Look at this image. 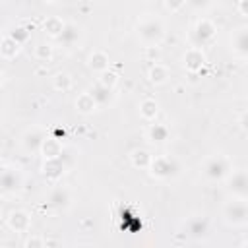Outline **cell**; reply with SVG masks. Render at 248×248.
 <instances>
[{
	"label": "cell",
	"mask_w": 248,
	"mask_h": 248,
	"mask_svg": "<svg viewBox=\"0 0 248 248\" xmlns=\"http://www.w3.org/2000/svg\"><path fill=\"white\" fill-rule=\"evenodd\" d=\"M136 33L145 46H159L165 39V23L155 16H143L136 25Z\"/></svg>",
	"instance_id": "obj_1"
},
{
	"label": "cell",
	"mask_w": 248,
	"mask_h": 248,
	"mask_svg": "<svg viewBox=\"0 0 248 248\" xmlns=\"http://www.w3.org/2000/svg\"><path fill=\"white\" fill-rule=\"evenodd\" d=\"M232 172V163L227 155L223 153H217V155H211L203 161L202 165V174L211 180V182H217V180H225L229 174Z\"/></svg>",
	"instance_id": "obj_2"
},
{
	"label": "cell",
	"mask_w": 248,
	"mask_h": 248,
	"mask_svg": "<svg viewBox=\"0 0 248 248\" xmlns=\"http://www.w3.org/2000/svg\"><path fill=\"white\" fill-rule=\"evenodd\" d=\"M223 219L231 227H244L248 225V203L244 198H234L225 202L223 205Z\"/></svg>",
	"instance_id": "obj_3"
},
{
	"label": "cell",
	"mask_w": 248,
	"mask_h": 248,
	"mask_svg": "<svg viewBox=\"0 0 248 248\" xmlns=\"http://www.w3.org/2000/svg\"><path fill=\"white\" fill-rule=\"evenodd\" d=\"M217 37V27L211 19L207 17H200L194 27H192V33H190V41H192V46H207L215 41Z\"/></svg>",
	"instance_id": "obj_4"
},
{
	"label": "cell",
	"mask_w": 248,
	"mask_h": 248,
	"mask_svg": "<svg viewBox=\"0 0 248 248\" xmlns=\"http://www.w3.org/2000/svg\"><path fill=\"white\" fill-rule=\"evenodd\" d=\"M147 170H149V174L153 178L167 180V178H172V176L178 174L180 165L176 163V159H172L169 155H157V157H153V161H151Z\"/></svg>",
	"instance_id": "obj_5"
},
{
	"label": "cell",
	"mask_w": 248,
	"mask_h": 248,
	"mask_svg": "<svg viewBox=\"0 0 248 248\" xmlns=\"http://www.w3.org/2000/svg\"><path fill=\"white\" fill-rule=\"evenodd\" d=\"M23 186V174L17 167H10L6 165L2 169V174H0V188H2V194H16L19 192Z\"/></svg>",
	"instance_id": "obj_6"
},
{
	"label": "cell",
	"mask_w": 248,
	"mask_h": 248,
	"mask_svg": "<svg viewBox=\"0 0 248 248\" xmlns=\"http://www.w3.org/2000/svg\"><path fill=\"white\" fill-rule=\"evenodd\" d=\"M225 182H227L229 194H232L234 198H244V200H248V170H242V169L232 170V172L225 178Z\"/></svg>",
	"instance_id": "obj_7"
},
{
	"label": "cell",
	"mask_w": 248,
	"mask_h": 248,
	"mask_svg": "<svg viewBox=\"0 0 248 248\" xmlns=\"http://www.w3.org/2000/svg\"><path fill=\"white\" fill-rule=\"evenodd\" d=\"M184 234L194 240H203L209 234V219L205 215H190L184 223Z\"/></svg>",
	"instance_id": "obj_8"
},
{
	"label": "cell",
	"mask_w": 248,
	"mask_h": 248,
	"mask_svg": "<svg viewBox=\"0 0 248 248\" xmlns=\"http://www.w3.org/2000/svg\"><path fill=\"white\" fill-rule=\"evenodd\" d=\"M45 132L41 128H29L21 136V147L25 153H41L43 141H45Z\"/></svg>",
	"instance_id": "obj_9"
},
{
	"label": "cell",
	"mask_w": 248,
	"mask_h": 248,
	"mask_svg": "<svg viewBox=\"0 0 248 248\" xmlns=\"http://www.w3.org/2000/svg\"><path fill=\"white\" fill-rule=\"evenodd\" d=\"M41 172L46 180L50 182H56L62 178V174L66 172V165H64V155L62 157H56V159H45L43 165H41Z\"/></svg>",
	"instance_id": "obj_10"
},
{
	"label": "cell",
	"mask_w": 248,
	"mask_h": 248,
	"mask_svg": "<svg viewBox=\"0 0 248 248\" xmlns=\"http://www.w3.org/2000/svg\"><path fill=\"white\" fill-rule=\"evenodd\" d=\"M6 225L12 232H27L31 229V215L25 209H14L8 215Z\"/></svg>",
	"instance_id": "obj_11"
},
{
	"label": "cell",
	"mask_w": 248,
	"mask_h": 248,
	"mask_svg": "<svg viewBox=\"0 0 248 248\" xmlns=\"http://www.w3.org/2000/svg\"><path fill=\"white\" fill-rule=\"evenodd\" d=\"M182 64L188 72L196 74L205 66V52L200 46H190L182 56Z\"/></svg>",
	"instance_id": "obj_12"
},
{
	"label": "cell",
	"mask_w": 248,
	"mask_h": 248,
	"mask_svg": "<svg viewBox=\"0 0 248 248\" xmlns=\"http://www.w3.org/2000/svg\"><path fill=\"white\" fill-rule=\"evenodd\" d=\"M231 48L238 58H248V27H238L232 31Z\"/></svg>",
	"instance_id": "obj_13"
},
{
	"label": "cell",
	"mask_w": 248,
	"mask_h": 248,
	"mask_svg": "<svg viewBox=\"0 0 248 248\" xmlns=\"http://www.w3.org/2000/svg\"><path fill=\"white\" fill-rule=\"evenodd\" d=\"M41 155L43 159H56V157H62L64 155V147L60 143L58 138L54 136H46L45 141H43V147H41Z\"/></svg>",
	"instance_id": "obj_14"
},
{
	"label": "cell",
	"mask_w": 248,
	"mask_h": 248,
	"mask_svg": "<svg viewBox=\"0 0 248 248\" xmlns=\"http://www.w3.org/2000/svg\"><path fill=\"white\" fill-rule=\"evenodd\" d=\"M76 110L79 112V114H93L97 108H99V103L95 101V97L89 93V91H83V93H79L78 95V99H76Z\"/></svg>",
	"instance_id": "obj_15"
},
{
	"label": "cell",
	"mask_w": 248,
	"mask_h": 248,
	"mask_svg": "<svg viewBox=\"0 0 248 248\" xmlns=\"http://www.w3.org/2000/svg\"><path fill=\"white\" fill-rule=\"evenodd\" d=\"M19 48H21V45H19L10 33L0 39V56H2L4 60H14V58L19 54Z\"/></svg>",
	"instance_id": "obj_16"
},
{
	"label": "cell",
	"mask_w": 248,
	"mask_h": 248,
	"mask_svg": "<svg viewBox=\"0 0 248 248\" xmlns=\"http://www.w3.org/2000/svg\"><path fill=\"white\" fill-rule=\"evenodd\" d=\"M87 66L89 70L97 72V74H103L105 70L110 68V60H108V54L105 50H93L87 58Z\"/></svg>",
	"instance_id": "obj_17"
},
{
	"label": "cell",
	"mask_w": 248,
	"mask_h": 248,
	"mask_svg": "<svg viewBox=\"0 0 248 248\" xmlns=\"http://www.w3.org/2000/svg\"><path fill=\"white\" fill-rule=\"evenodd\" d=\"M169 78H170V70H169L165 64H161V62H153V64H151V68H149V72H147L149 83H153V85H163V83H167Z\"/></svg>",
	"instance_id": "obj_18"
},
{
	"label": "cell",
	"mask_w": 248,
	"mask_h": 248,
	"mask_svg": "<svg viewBox=\"0 0 248 248\" xmlns=\"http://www.w3.org/2000/svg\"><path fill=\"white\" fill-rule=\"evenodd\" d=\"M64 27H66V21H62V17H58V16H48L43 21V31L52 39H58L62 35Z\"/></svg>",
	"instance_id": "obj_19"
},
{
	"label": "cell",
	"mask_w": 248,
	"mask_h": 248,
	"mask_svg": "<svg viewBox=\"0 0 248 248\" xmlns=\"http://www.w3.org/2000/svg\"><path fill=\"white\" fill-rule=\"evenodd\" d=\"M151 161H153V155L147 151V149H134L132 153H130V163H132V167L134 169H140V170H147L149 169V165H151Z\"/></svg>",
	"instance_id": "obj_20"
},
{
	"label": "cell",
	"mask_w": 248,
	"mask_h": 248,
	"mask_svg": "<svg viewBox=\"0 0 248 248\" xmlns=\"http://www.w3.org/2000/svg\"><path fill=\"white\" fill-rule=\"evenodd\" d=\"M89 93L95 97V101L99 103V107H105V105H108L110 101H112V97H114V93H112V87H107V85H103L101 81H97L91 89H89Z\"/></svg>",
	"instance_id": "obj_21"
},
{
	"label": "cell",
	"mask_w": 248,
	"mask_h": 248,
	"mask_svg": "<svg viewBox=\"0 0 248 248\" xmlns=\"http://www.w3.org/2000/svg\"><path fill=\"white\" fill-rule=\"evenodd\" d=\"M169 136H170V132H169V128L165 126V124H151L149 128H147V140L151 141V143H155V145H161V143H165L167 140H169Z\"/></svg>",
	"instance_id": "obj_22"
},
{
	"label": "cell",
	"mask_w": 248,
	"mask_h": 248,
	"mask_svg": "<svg viewBox=\"0 0 248 248\" xmlns=\"http://www.w3.org/2000/svg\"><path fill=\"white\" fill-rule=\"evenodd\" d=\"M159 114V103L155 99H143L140 103V116L147 122H153Z\"/></svg>",
	"instance_id": "obj_23"
},
{
	"label": "cell",
	"mask_w": 248,
	"mask_h": 248,
	"mask_svg": "<svg viewBox=\"0 0 248 248\" xmlns=\"http://www.w3.org/2000/svg\"><path fill=\"white\" fill-rule=\"evenodd\" d=\"M79 27L76 25V23H66V27H64V31H62V35L58 37V41L64 45V46H72V45H76L78 43V39H79Z\"/></svg>",
	"instance_id": "obj_24"
},
{
	"label": "cell",
	"mask_w": 248,
	"mask_h": 248,
	"mask_svg": "<svg viewBox=\"0 0 248 248\" xmlns=\"http://www.w3.org/2000/svg\"><path fill=\"white\" fill-rule=\"evenodd\" d=\"M48 203L50 205H54V207H68V203H70V194H68V190L66 188H54L52 192H50V196H48Z\"/></svg>",
	"instance_id": "obj_25"
},
{
	"label": "cell",
	"mask_w": 248,
	"mask_h": 248,
	"mask_svg": "<svg viewBox=\"0 0 248 248\" xmlns=\"http://www.w3.org/2000/svg\"><path fill=\"white\" fill-rule=\"evenodd\" d=\"M52 87H54L56 91H62V93L70 91V89H72V78H70V74L58 72V74L52 78Z\"/></svg>",
	"instance_id": "obj_26"
},
{
	"label": "cell",
	"mask_w": 248,
	"mask_h": 248,
	"mask_svg": "<svg viewBox=\"0 0 248 248\" xmlns=\"http://www.w3.org/2000/svg\"><path fill=\"white\" fill-rule=\"evenodd\" d=\"M10 35L19 43V45H25L29 39H31V27H25V25H16L12 31H10Z\"/></svg>",
	"instance_id": "obj_27"
},
{
	"label": "cell",
	"mask_w": 248,
	"mask_h": 248,
	"mask_svg": "<svg viewBox=\"0 0 248 248\" xmlns=\"http://www.w3.org/2000/svg\"><path fill=\"white\" fill-rule=\"evenodd\" d=\"M52 46L48 43H41L35 46V58L41 60V62H50L52 60Z\"/></svg>",
	"instance_id": "obj_28"
},
{
	"label": "cell",
	"mask_w": 248,
	"mask_h": 248,
	"mask_svg": "<svg viewBox=\"0 0 248 248\" xmlns=\"http://www.w3.org/2000/svg\"><path fill=\"white\" fill-rule=\"evenodd\" d=\"M118 74L116 72H112V70H105L103 74H101V78H99V81L103 83V85H107V87H116V83H118Z\"/></svg>",
	"instance_id": "obj_29"
},
{
	"label": "cell",
	"mask_w": 248,
	"mask_h": 248,
	"mask_svg": "<svg viewBox=\"0 0 248 248\" xmlns=\"http://www.w3.org/2000/svg\"><path fill=\"white\" fill-rule=\"evenodd\" d=\"M186 6L192 12H207L213 6V0H186Z\"/></svg>",
	"instance_id": "obj_30"
},
{
	"label": "cell",
	"mask_w": 248,
	"mask_h": 248,
	"mask_svg": "<svg viewBox=\"0 0 248 248\" xmlns=\"http://www.w3.org/2000/svg\"><path fill=\"white\" fill-rule=\"evenodd\" d=\"M25 248H45L46 246V238L43 236H29L25 242H23Z\"/></svg>",
	"instance_id": "obj_31"
},
{
	"label": "cell",
	"mask_w": 248,
	"mask_h": 248,
	"mask_svg": "<svg viewBox=\"0 0 248 248\" xmlns=\"http://www.w3.org/2000/svg\"><path fill=\"white\" fill-rule=\"evenodd\" d=\"M184 6H186V0H165V8H167L170 14L180 12Z\"/></svg>",
	"instance_id": "obj_32"
},
{
	"label": "cell",
	"mask_w": 248,
	"mask_h": 248,
	"mask_svg": "<svg viewBox=\"0 0 248 248\" xmlns=\"http://www.w3.org/2000/svg\"><path fill=\"white\" fill-rule=\"evenodd\" d=\"M159 56H161L159 46H145V58H147V60H151V62H159Z\"/></svg>",
	"instance_id": "obj_33"
},
{
	"label": "cell",
	"mask_w": 248,
	"mask_h": 248,
	"mask_svg": "<svg viewBox=\"0 0 248 248\" xmlns=\"http://www.w3.org/2000/svg\"><path fill=\"white\" fill-rule=\"evenodd\" d=\"M238 14L242 16V17H248V0H238Z\"/></svg>",
	"instance_id": "obj_34"
},
{
	"label": "cell",
	"mask_w": 248,
	"mask_h": 248,
	"mask_svg": "<svg viewBox=\"0 0 248 248\" xmlns=\"http://www.w3.org/2000/svg\"><path fill=\"white\" fill-rule=\"evenodd\" d=\"M238 124H240V128H242L244 132H248V110H244V112L240 114V118H238Z\"/></svg>",
	"instance_id": "obj_35"
},
{
	"label": "cell",
	"mask_w": 248,
	"mask_h": 248,
	"mask_svg": "<svg viewBox=\"0 0 248 248\" xmlns=\"http://www.w3.org/2000/svg\"><path fill=\"white\" fill-rule=\"evenodd\" d=\"M240 246H248V238H244V240H240Z\"/></svg>",
	"instance_id": "obj_36"
},
{
	"label": "cell",
	"mask_w": 248,
	"mask_h": 248,
	"mask_svg": "<svg viewBox=\"0 0 248 248\" xmlns=\"http://www.w3.org/2000/svg\"><path fill=\"white\" fill-rule=\"evenodd\" d=\"M43 2H45V4H56L58 0H43Z\"/></svg>",
	"instance_id": "obj_37"
}]
</instances>
